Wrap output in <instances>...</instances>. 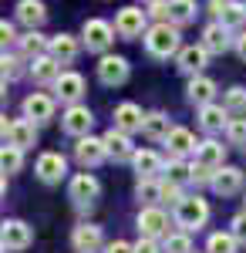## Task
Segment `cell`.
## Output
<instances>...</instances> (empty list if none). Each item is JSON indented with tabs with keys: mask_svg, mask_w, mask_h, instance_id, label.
<instances>
[{
	"mask_svg": "<svg viewBox=\"0 0 246 253\" xmlns=\"http://www.w3.org/2000/svg\"><path fill=\"white\" fill-rule=\"evenodd\" d=\"M145 47H149L152 58H172V54L179 51V31H175V24L162 20V24L149 27V34H145Z\"/></svg>",
	"mask_w": 246,
	"mask_h": 253,
	"instance_id": "obj_1",
	"label": "cell"
},
{
	"mask_svg": "<svg viewBox=\"0 0 246 253\" xmlns=\"http://www.w3.org/2000/svg\"><path fill=\"white\" fill-rule=\"evenodd\" d=\"M206 219H209L206 199H199V196H182V199L175 203V223H179L182 230H199Z\"/></svg>",
	"mask_w": 246,
	"mask_h": 253,
	"instance_id": "obj_2",
	"label": "cell"
},
{
	"mask_svg": "<svg viewBox=\"0 0 246 253\" xmlns=\"http://www.w3.org/2000/svg\"><path fill=\"white\" fill-rule=\"evenodd\" d=\"M61 125H64L68 135L84 138L88 132H91V125H95V115H91L88 105H68V112L61 115Z\"/></svg>",
	"mask_w": 246,
	"mask_h": 253,
	"instance_id": "obj_3",
	"label": "cell"
},
{
	"mask_svg": "<svg viewBox=\"0 0 246 253\" xmlns=\"http://www.w3.org/2000/svg\"><path fill=\"white\" fill-rule=\"evenodd\" d=\"M3 138H7V145H17V149H27V145H34V122L31 118H14V122H7L3 118Z\"/></svg>",
	"mask_w": 246,
	"mask_h": 253,
	"instance_id": "obj_4",
	"label": "cell"
},
{
	"mask_svg": "<svg viewBox=\"0 0 246 253\" xmlns=\"http://www.w3.org/2000/svg\"><path fill=\"white\" fill-rule=\"evenodd\" d=\"M31 240H34V233H31L27 223H20V219H7L3 223V250H14V253L27 250Z\"/></svg>",
	"mask_w": 246,
	"mask_h": 253,
	"instance_id": "obj_5",
	"label": "cell"
},
{
	"mask_svg": "<svg viewBox=\"0 0 246 253\" xmlns=\"http://www.w3.org/2000/svg\"><path fill=\"white\" fill-rule=\"evenodd\" d=\"M209 10L219 17L223 27H240L246 20V3H236V0H209Z\"/></svg>",
	"mask_w": 246,
	"mask_h": 253,
	"instance_id": "obj_6",
	"label": "cell"
},
{
	"mask_svg": "<svg viewBox=\"0 0 246 253\" xmlns=\"http://www.w3.org/2000/svg\"><path fill=\"white\" fill-rule=\"evenodd\" d=\"M71 243H75L78 253H98L101 247H105V240H101V226H91V223H81V226H75Z\"/></svg>",
	"mask_w": 246,
	"mask_h": 253,
	"instance_id": "obj_7",
	"label": "cell"
},
{
	"mask_svg": "<svg viewBox=\"0 0 246 253\" xmlns=\"http://www.w3.org/2000/svg\"><path fill=\"white\" fill-rule=\"evenodd\" d=\"M68 196L75 199V206H91V199L98 196V179L91 172H81L71 179V186H68Z\"/></svg>",
	"mask_w": 246,
	"mask_h": 253,
	"instance_id": "obj_8",
	"label": "cell"
},
{
	"mask_svg": "<svg viewBox=\"0 0 246 253\" xmlns=\"http://www.w3.org/2000/svg\"><path fill=\"white\" fill-rule=\"evenodd\" d=\"M115 31L122 34V38H138L142 31H145V10H138V7H125L118 17H115Z\"/></svg>",
	"mask_w": 246,
	"mask_h": 253,
	"instance_id": "obj_9",
	"label": "cell"
},
{
	"mask_svg": "<svg viewBox=\"0 0 246 253\" xmlns=\"http://www.w3.org/2000/svg\"><path fill=\"white\" fill-rule=\"evenodd\" d=\"M105 149H108V156L115 159V162H125V159H135V145L132 138H128V132H122V128H112V132H105Z\"/></svg>",
	"mask_w": 246,
	"mask_h": 253,
	"instance_id": "obj_10",
	"label": "cell"
},
{
	"mask_svg": "<svg viewBox=\"0 0 246 253\" xmlns=\"http://www.w3.org/2000/svg\"><path fill=\"white\" fill-rule=\"evenodd\" d=\"M98 78L105 81V84H122V81L128 78V61L118 58V54H105V58L98 61Z\"/></svg>",
	"mask_w": 246,
	"mask_h": 253,
	"instance_id": "obj_11",
	"label": "cell"
},
{
	"mask_svg": "<svg viewBox=\"0 0 246 253\" xmlns=\"http://www.w3.org/2000/svg\"><path fill=\"white\" fill-rule=\"evenodd\" d=\"M105 156H108V149H105V138H91V135L78 138L75 159L81 162V166H98V162H101Z\"/></svg>",
	"mask_w": 246,
	"mask_h": 253,
	"instance_id": "obj_12",
	"label": "cell"
},
{
	"mask_svg": "<svg viewBox=\"0 0 246 253\" xmlns=\"http://www.w3.org/2000/svg\"><path fill=\"white\" fill-rule=\"evenodd\" d=\"M24 118H31V122H51L54 118V98L41 95V91L27 95L24 98Z\"/></svg>",
	"mask_w": 246,
	"mask_h": 253,
	"instance_id": "obj_13",
	"label": "cell"
},
{
	"mask_svg": "<svg viewBox=\"0 0 246 253\" xmlns=\"http://www.w3.org/2000/svg\"><path fill=\"white\" fill-rule=\"evenodd\" d=\"M112 24L108 20H84V44L88 51H105L112 44Z\"/></svg>",
	"mask_w": 246,
	"mask_h": 253,
	"instance_id": "obj_14",
	"label": "cell"
},
{
	"mask_svg": "<svg viewBox=\"0 0 246 253\" xmlns=\"http://www.w3.org/2000/svg\"><path fill=\"white\" fill-rule=\"evenodd\" d=\"M138 230H142V236H149V240H155V236H165V230H169V219H165V213H162V210L149 206V210H142V213H138Z\"/></svg>",
	"mask_w": 246,
	"mask_h": 253,
	"instance_id": "obj_15",
	"label": "cell"
},
{
	"mask_svg": "<svg viewBox=\"0 0 246 253\" xmlns=\"http://www.w3.org/2000/svg\"><path fill=\"white\" fill-rule=\"evenodd\" d=\"M54 91L61 101H68V105H78V98L84 95V78L81 75H75V71H64L61 78H57Z\"/></svg>",
	"mask_w": 246,
	"mask_h": 253,
	"instance_id": "obj_16",
	"label": "cell"
},
{
	"mask_svg": "<svg viewBox=\"0 0 246 253\" xmlns=\"http://www.w3.org/2000/svg\"><path fill=\"white\" fill-rule=\"evenodd\" d=\"M212 189L219 196H233L243 189V172L240 169H233V166H223V169H216L212 175Z\"/></svg>",
	"mask_w": 246,
	"mask_h": 253,
	"instance_id": "obj_17",
	"label": "cell"
},
{
	"mask_svg": "<svg viewBox=\"0 0 246 253\" xmlns=\"http://www.w3.org/2000/svg\"><path fill=\"white\" fill-rule=\"evenodd\" d=\"M64 172H68V162H64L61 152H44V156L38 159V175L44 182H61Z\"/></svg>",
	"mask_w": 246,
	"mask_h": 253,
	"instance_id": "obj_18",
	"label": "cell"
},
{
	"mask_svg": "<svg viewBox=\"0 0 246 253\" xmlns=\"http://www.w3.org/2000/svg\"><path fill=\"white\" fill-rule=\"evenodd\" d=\"M142 125H145V115H142L138 105L125 101V105L115 108V128H122V132H138Z\"/></svg>",
	"mask_w": 246,
	"mask_h": 253,
	"instance_id": "obj_19",
	"label": "cell"
},
{
	"mask_svg": "<svg viewBox=\"0 0 246 253\" xmlns=\"http://www.w3.org/2000/svg\"><path fill=\"white\" fill-rule=\"evenodd\" d=\"M47 54H51L57 64H71V61L78 58V41L71 38V34H57V38H51Z\"/></svg>",
	"mask_w": 246,
	"mask_h": 253,
	"instance_id": "obj_20",
	"label": "cell"
},
{
	"mask_svg": "<svg viewBox=\"0 0 246 253\" xmlns=\"http://www.w3.org/2000/svg\"><path fill=\"white\" fill-rule=\"evenodd\" d=\"M206 58H209V51L203 44H199V47H196V44H192V47H182V51H179V68L196 78V75L206 68Z\"/></svg>",
	"mask_w": 246,
	"mask_h": 253,
	"instance_id": "obj_21",
	"label": "cell"
},
{
	"mask_svg": "<svg viewBox=\"0 0 246 253\" xmlns=\"http://www.w3.org/2000/svg\"><path fill=\"white\" fill-rule=\"evenodd\" d=\"M199 125H203L206 132H219V128H226V125H229L226 105H203V108H199Z\"/></svg>",
	"mask_w": 246,
	"mask_h": 253,
	"instance_id": "obj_22",
	"label": "cell"
},
{
	"mask_svg": "<svg viewBox=\"0 0 246 253\" xmlns=\"http://www.w3.org/2000/svg\"><path fill=\"white\" fill-rule=\"evenodd\" d=\"M203 47H206L209 54H223V51H229V27H223V24H209L206 31H203Z\"/></svg>",
	"mask_w": 246,
	"mask_h": 253,
	"instance_id": "obj_23",
	"label": "cell"
},
{
	"mask_svg": "<svg viewBox=\"0 0 246 253\" xmlns=\"http://www.w3.org/2000/svg\"><path fill=\"white\" fill-rule=\"evenodd\" d=\"M223 159H226V149L219 145V142H199V149H196V162L199 166H206V169H223Z\"/></svg>",
	"mask_w": 246,
	"mask_h": 253,
	"instance_id": "obj_24",
	"label": "cell"
},
{
	"mask_svg": "<svg viewBox=\"0 0 246 253\" xmlns=\"http://www.w3.org/2000/svg\"><path fill=\"white\" fill-rule=\"evenodd\" d=\"M44 17H47V7H44L41 0H20V3H17V20H20V24H27L31 31L41 27Z\"/></svg>",
	"mask_w": 246,
	"mask_h": 253,
	"instance_id": "obj_25",
	"label": "cell"
},
{
	"mask_svg": "<svg viewBox=\"0 0 246 253\" xmlns=\"http://www.w3.org/2000/svg\"><path fill=\"white\" fill-rule=\"evenodd\" d=\"M31 75H34V81H41V84H57L61 64H57L51 54H44V58H38L34 64H31Z\"/></svg>",
	"mask_w": 246,
	"mask_h": 253,
	"instance_id": "obj_26",
	"label": "cell"
},
{
	"mask_svg": "<svg viewBox=\"0 0 246 253\" xmlns=\"http://www.w3.org/2000/svg\"><path fill=\"white\" fill-rule=\"evenodd\" d=\"M165 145H169L172 159H182V156H189L192 149H199V145L192 142V132H189V128H172L169 138H165Z\"/></svg>",
	"mask_w": 246,
	"mask_h": 253,
	"instance_id": "obj_27",
	"label": "cell"
},
{
	"mask_svg": "<svg viewBox=\"0 0 246 253\" xmlns=\"http://www.w3.org/2000/svg\"><path fill=\"white\" fill-rule=\"evenodd\" d=\"M189 98L196 105H212V98H216V81L206 78V75H196L189 81Z\"/></svg>",
	"mask_w": 246,
	"mask_h": 253,
	"instance_id": "obj_28",
	"label": "cell"
},
{
	"mask_svg": "<svg viewBox=\"0 0 246 253\" xmlns=\"http://www.w3.org/2000/svg\"><path fill=\"white\" fill-rule=\"evenodd\" d=\"M47 47H51V41L41 38L38 31H27V34L20 38V54H24V58H31V61L44 58V54H47Z\"/></svg>",
	"mask_w": 246,
	"mask_h": 253,
	"instance_id": "obj_29",
	"label": "cell"
},
{
	"mask_svg": "<svg viewBox=\"0 0 246 253\" xmlns=\"http://www.w3.org/2000/svg\"><path fill=\"white\" fill-rule=\"evenodd\" d=\"M142 132H145L149 138H155V142H159V138L165 142V138H169V132H172L169 115H165V112H152V115H145V125H142Z\"/></svg>",
	"mask_w": 246,
	"mask_h": 253,
	"instance_id": "obj_30",
	"label": "cell"
},
{
	"mask_svg": "<svg viewBox=\"0 0 246 253\" xmlns=\"http://www.w3.org/2000/svg\"><path fill=\"white\" fill-rule=\"evenodd\" d=\"M196 17V0H169V24H189Z\"/></svg>",
	"mask_w": 246,
	"mask_h": 253,
	"instance_id": "obj_31",
	"label": "cell"
},
{
	"mask_svg": "<svg viewBox=\"0 0 246 253\" xmlns=\"http://www.w3.org/2000/svg\"><path fill=\"white\" fill-rule=\"evenodd\" d=\"M132 162H135V172H138V175H145V179H152V175L162 169V159L155 156V152H149V149H145V152H135Z\"/></svg>",
	"mask_w": 246,
	"mask_h": 253,
	"instance_id": "obj_32",
	"label": "cell"
},
{
	"mask_svg": "<svg viewBox=\"0 0 246 253\" xmlns=\"http://www.w3.org/2000/svg\"><path fill=\"white\" fill-rule=\"evenodd\" d=\"M236 236L233 233H212L209 236V243H206V250L209 253H236Z\"/></svg>",
	"mask_w": 246,
	"mask_h": 253,
	"instance_id": "obj_33",
	"label": "cell"
},
{
	"mask_svg": "<svg viewBox=\"0 0 246 253\" xmlns=\"http://www.w3.org/2000/svg\"><path fill=\"white\" fill-rule=\"evenodd\" d=\"M162 253H192V243L186 233H169L162 243Z\"/></svg>",
	"mask_w": 246,
	"mask_h": 253,
	"instance_id": "obj_34",
	"label": "cell"
},
{
	"mask_svg": "<svg viewBox=\"0 0 246 253\" xmlns=\"http://www.w3.org/2000/svg\"><path fill=\"white\" fill-rule=\"evenodd\" d=\"M165 172H169V182H175V186H182V182H189V179H192V166H186L182 159H172Z\"/></svg>",
	"mask_w": 246,
	"mask_h": 253,
	"instance_id": "obj_35",
	"label": "cell"
},
{
	"mask_svg": "<svg viewBox=\"0 0 246 253\" xmlns=\"http://www.w3.org/2000/svg\"><path fill=\"white\" fill-rule=\"evenodd\" d=\"M226 112L229 115H243L246 112V88H229L226 91Z\"/></svg>",
	"mask_w": 246,
	"mask_h": 253,
	"instance_id": "obj_36",
	"label": "cell"
},
{
	"mask_svg": "<svg viewBox=\"0 0 246 253\" xmlns=\"http://www.w3.org/2000/svg\"><path fill=\"white\" fill-rule=\"evenodd\" d=\"M20 152H24V149H17V145H3V156H0L3 175H10V172H17V169H20Z\"/></svg>",
	"mask_w": 246,
	"mask_h": 253,
	"instance_id": "obj_37",
	"label": "cell"
},
{
	"mask_svg": "<svg viewBox=\"0 0 246 253\" xmlns=\"http://www.w3.org/2000/svg\"><path fill=\"white\" fill-rule=\"evenodd\" d=\"M226 135L233 145H246V118H229Z\"/></svg>",
	"mask_w": 246,
	"mask_h": 253,
	"instance_id": "obj_38",
	"label": "cell"
},
{
	"mask_svg": "<svg viewBox=\"0 0 246 253\" xmlns=\"http://www.w3.org/2000/svg\"><path fill=\"white\" fill-rule=\"evenodd\" d=\"M138 199H145V203H155V199H162V182L142 179V182H138Z\"/></svg>",
	"mask_w": 246,
	"mask_h": 253,
	"instance_id": "obj_39",
	"label": "cell"
},
{
	"mask_svg": "<svg viewBox=\"0 0 246 253\" xmlns=\"http://www.w3.org/2000/svg\"><path fill=\"white\" fill-rule=\"evenodd\" d=\"M0 64H3V81H7V78H17V75H20V61L14 58V54H3Z\"/></svg>",
	"mask_w": 246,
	"mask_h": 253,
	"instance_id": "obj_40",
	"label": "cell"
},
{
	"mask_svg": "<svg viewBox=\"0 0 246 253\" xmlns=\"http://www.w3.org/2000/svg\"><path fill=\"white\" fill-rule=\"evenodd\" d=\"M149 14H152V17H162V20H169V0H152Z\"/></svg>",
	"mask_w": 246,
	"mask_h": 253,
	"instance_id": "obj_41",
	"label": "cell"
},
{
	"mask_svg": "<svg viewBox=\"0 0 246 253\" xmlns=\"http://www.w3.org/2000/svg\"><path fill=\"white\" fill-rule=\"evenodd\" d=\"M233 236H236L240 243H246V213H240L233 219Z\"/></svg>",
	"mask_w": 246,
	"mask_h": 253,
	"instance_id": "obj_42",
	"label": "cell"
},
{
	"mask_svg": "<svg viewBox=\"0 0 246 253\" xmlns=\"http://www.w3.org/2000/svg\"><path fill=\"white\" fill-rule=\"evenodd\" d=\"M105 253H135V247H128L125 240H112V243L105 247Z\"/></svg>",
	"mask_w": 246,
	"mask_h": 253,
	"instance_id": "obj_43",
	"label": "cell"
},
{
	"mask_svg": "<svg viewBox=\"0 0 246 253\" xmlns=\"http://www.w3.org/2000/svg\"><path fill=\"white\" fill-rule=\"evenodd\" d=\"M135 253H159V247H155V240L142 236V240H138V247H135Z\"/></svg>",
	"mask_w": 246,
	"mask_h": 253,
	"instance_id": "obj_44",
	"label": "cell"
},
{
	"mask_svg": "<svg viewBox=\"0 0 246 253\" xmlns=\"http://www.w3.org/2000/svg\"><path fill=\"white\" fill-rule=\"evenodd\" d=\"M0 38H3V44L17 41V38H14V24H7V20H3V24H0Z\"/></svg>",
	"mask_w": 246,
	"mask_h": 253,
	"instance_id": "obj_45",
	"label": "cell"
},
{
	"mask_svg": "<svg viewBox=\"0 0 246 253\" xmlns=\"http://www.w3.org/2000/svg\"><path fill=\"white\" fill-rule=\"evenodd\" d=\"M236 54H240V58L246 61V31L240 34V38H236Z\"/></svg>",
	"mask_w": 246,
	"mask_h": 253,
	"instance_id": "obj_46",
	"label": "cell"
},
{
	"mask_svg": "<svg viewBox=\"0 0 246 253\" xmlns=\"http://www.w3.org/2000/svg\"><path fill=\"white\" fill-rule=\"evenodd\" d=\"M243 3H246V0H243Z\"/></svg>",
	"mask_w": 246,
	"mask_h": 253,
	"instance_id": "obj_47",
	"label": "cell"
}]
</instances>
